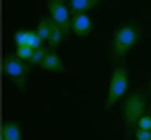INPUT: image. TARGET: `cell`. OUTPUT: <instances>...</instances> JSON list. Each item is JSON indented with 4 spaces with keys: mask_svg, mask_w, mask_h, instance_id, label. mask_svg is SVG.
Returning a JSON list of instances; mask_svg holds the SVG:
<instances>
[{
    "mask_svg": "<svg viewBox=\"0 0 151 140\" xmlns=\"http://www.w3.org/2000/svg\"><path fill=\"white\" fill-rule=\"evenodd\" d=\"M140 41V26L138 24H123L114 30L112 37V56L116 60L127 56L132 47Z\"/></svg>",
    "mask_w": 151,
    "mask_h": 140,
    "instance_id": "1",
    "label": "cell"
},
{
    "mask_svg": "<svg viewBox=\"0 0 151 140\" xmlns=\"http://www.w3.org/2000/svg\"><path fill=\"white\" fill-rule=\"evenodd\" d=\"M129 86V78H127V69L125 67H116L112 71L110 84H108V99H106V108H112L116 101L125 95V90Z\"/></svg>",
    "mask_w": 151,
    "mask_h": 140,
    "instance_id": "2",
    "label": "cell"
},
{
    "mask_svg": "<svg viewBox=\"0 0 151 140\" xmlns=\"http://www.w3.org/2000/svg\"><path fill=\"white\" fill-rule=\"evenodd\" d=\"M147 103L142 99V95L134 93L127 97V101L123 103V121H125L127 127H138V118L142 114H147Z\"/></svg>",
    "mask_w": 151,
    "mask_h": 140,
    "instance_id": "3",
    "label": "cell"
},
{
    "mask_svg": "<svg viewBox=\"0 0 151 140\" xmlns=\"http://www.w3.org/2000/svg\"><path fill=\"white\" fill-rule=\"evenodd\" d=\"M2 69H4V73L24 90V86H26V75H28V65H26V60H22L15 54H11V56H6V58H4Z\"/></svg>",
    "mask_w": 151,
    "mask_h": 140,
    "instance_id": "4",
    "label": "cell"
},
{
    "mask_svg": "<svg viewBox=\"0 0 151 140\" xmlns=\"http://www.w3.org/2000/svg\"><path fill=\"white\" fill-rule=\"evenodd\" d=\"M47 11H50V17H52L60 28H63V32H65V34L71 30V19H73V15H71V11L67 9V4H65V2L50 0V2H47Z\"/></svg>",
    "mask_w": 151,
    "mask_h": 140,
    "instance_id": "5",
    "label": "cell"
},
{
    "mask_svg": "<svg viewBox=\"0 0 151 140\" xmlns=\"http://www.w3.org/2000/svg\"><path fill=\"white\" fill-rule=\"evenodd\" d=\"M71 30L78 34V37H86L93 30V19L86 15V13H76L71 19Z\"/></svg>",
    "mask_w": 151,
    "mask_h": 140,
    "instance_id": "6",
    "label": "cell"
},
{
    "mask_svg": "<svg viewBox=\"0 0 151 140\" xmlns=\"http://www.w3.org/2000/svg\"><path fill=\"white\" fill-rule=\"evenodd\" d=\"M39 67L43 69V71H52V73H63V71H67L63 58H60L58 54H54V52H47V56L43 58V62H41Z\"/></svg>",
    "mask_w": 151,
    "mask_h": 140,
    "instance_id": "7",
    "label": "cell"
},
{
    "mask_svg": "<svg viewBox=\"0 0 151 140\" xmlns=\"http://www.w3.org/2000/svg\"><path fill=\"white\" fill-rule=\"evenodd\" d=\"M2 140H22V129H19L17 121H6L2 123Z\"/></svg>",
    "mask_w": 151,
    "mask_h": 140,
    "instance_id": "8",
    "label": "cell"
},
{
    "mask_svg": "<svg viewBox=\"0 0 151 140\" xmlns=\"http://www.w3.org/2000/svg\"><path fill=\"white\" fill-rule=\"evenodd\" d=\"M99 2L101 0H69V6L73 13H86V11L95 9Z\"/></svg>",
    "mask_w": 151,
    "mask_h": 140,
    "instance_id": "9",
    "label": "cell"
},
{
    "mask_svg": "<svg viewBox=\"0 0 151 140\" xmlns=\"http://www.w3.org/2000/svg\"><path fill=\"white\" fill-rule=\"evenodd\" d=\"M37 32L41 34V39H43V41H50V34H52V17H43V19H39Z\"/></svg>",
    "mask_w": 151,
    "mask_h": 140,
    "instance_id": "10",
    "label": "cell"
},
{
    "mask_svg": "<svg viewBox=\"0 0 151 140\" xmlns=\"http://www.w3.org/2000/svg\"><path fill=\"white\" fill-rule=\"evenodd\" d=\"M32 54H35V50H32L30 45H15V56H19V58H22V60L30 62Z\"/></svg>",
    "mask_w": 151,
    "mask_h": 140,
    "instance_id": "11",
    "label": "cell"
},
{
    "mask_svg": "<svg viewBox=\"0 0 151 140\" xmlns=\"http://www.w3.org/2000/svg\"><path fill=\"white\" fill-rule=\"evenodd\" d=\"M13 41H15V45H28V41H30V30H17L15 37H13Z\"/></svg>",
    "mask_w": 151,
    "mask_h": 140,
    "instance_id": "12",
    "label": "cell"
},
{
    "mask_svg": "<svg viewBox=\"0 0 151 140\" xmlns=\"http://www.w3.org/2000/svg\"><path fill=\"white\" fill-rule=\"evenodd\" d=\"M47 52H50V50H45V47H39V50H35V54H32V58H30L28 65H41V62H43V58L47 56Z\"/></svg>",
    "mask_w": 151,
    "mask_h": 140,
    "instance_id": "13",
    "label": "cell"
},
{
    "mask_svg": "<svg viewBox=\"0 0 151 140\" xmlns=\"http://www.w3.org/2000/svg\"><path fill=\"white\" fill-rule=\"evenodd\" d=\"M28 45L32 47V50H39V47H43V39H41V34L37 30H30V41Z\"/></svg>",
    "mask_w": 151,
    "mask_h": 140,
    "instance_id": "14",
    "label": "cell"
},
{
    "mask_svg": "<svg viewBox=\"0 0 151 140\" xmlns=\"http://www.w3.org/2000/svg\"><path fill=\"white\" fill-rule=\"evenodd\" d=\"M136 129H151V114H142L138 118V127Z\"/></svg>",
    "mask_w": 151,
    "mask_h": 140,
    "instance_id": "15",
    "label": "cell"
},
{
    "mask_svg": "<svg viewBox=\"0 0 151 140\" xmlns=\"http://www.w3.org/2000/svg\"><path fill=\"white\" fill-rule=\"evenodd\" d=\"M136 140H151V129H136Z\"/></svg>",
    "mask_w": 151,
    "mask_h": 140,
    "instance_id": "16",
    "label": "cell"
},
{
    "mask_svg": "<svg viewBox=\"0 0 151 140\" xmlns=\"http://www.w3.org/2000/svg\"><path fill=\"white\" fill-rule=\"evenodd\" d=\"M149 90H151V80H149Z\"/></svg>",
    "mask_w": 151,
    "mask_h": 140,
    "instance_id": "17",
    "label": "cell"
},
{
    "mask_svg": "<svg viewBox=\"0 0 151 140\" xmlns=\"http://www.w3.org/2000/svg\"><path fill=\"white\" fill-rule=\"evenodd\" d=\"M58 2H65V0H58Z\"/></svg>",
    "mask_w": 151,
    "mask_h": 140,
    "instance_id": "18",
    "label": "cell"
},
{
    "mask_svg": "<svg viewBox=\"0 0 151 140\" xmlns=\"http://www.w3.org/2000/svg\"><path fill=\"white\" fill-rule=\"evenodd\" d=\"M0 140H2V138H0Z\"/></svg>",
    "mask_w": 151,
    "mask_h": 140,
    "instance_id": "19",
    "label": "cell"
}]
</instances>
